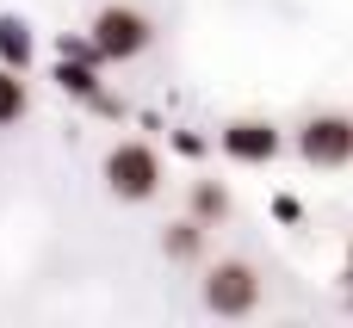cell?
<instances>
[{"mask_svg": "<svg viewBox=\"0 0 353 328\" xmlns=\"http://www.w3.org/2000/svg\"><path fill=\"white\" fill-rule=\"evenodd\" d=\"M87 37L99 43L105 62H137V56L155 43V25H149V12H137V6H99L93 25H87Z\"/></svg>", "mask_w": 353, "mask_h": 328, "instance_id": "7a4b0ae2", "label": "cell"}, {"mask_svg": "<svg viewBox=\"0 0 353 328\" xmlns=\"http://www.w3.org/2000/svg\"><path fill=\"white\" fill-rule=\"evenodd\" d=\"M186 217H199L205 229L223 223V217H230V192H223L217 180H192V192H186Z\"/></svg>", "mask_w": 353, "mask_h": 328, "instance_id": "9c48e42d", "label": "cell"}, {"mask_svg": "<svg viewBox=\"0 0 353 328\" xmlns=\"http://www.w3.org/2000/svg\"><path fill=\"white\" fill-rule=\"evenodd\" d=\"M99 174H105V192H112L118 205H149V198L161 192V155H155L149 143H118Z\"/></svg>", "mask_w": 353, "mask_h": 328, "instance_id": "6da1fadb", "label": "cell"}, {"mask_svg": "<svg viewBox=\"0 0 353 328\" xmlns=\"http://www.w3.org/2000/svg\"><path fill=\"white\" fill-rule=\"evenodd\" d=\"M298 155H304L310 167H323V174L347 167L353 161V118L347 112H316V118H304V124H298Z\"/></svg>", "mask_w": 353, "mask_h": 328, "instance_id": "277c9868", "label": "cell"}, {"mask_svg": "<svg viewBox=\"0 0 353 328\" xmlns=\"http://www.w3.org/2000/svg\"><path fill=\"white\" fill-rule=\"evenodd\" d=\"M341 285L353 291V248H347V267H341Z\"/></svg>", "mask_w": 353, "mask_h": 328, "instance_id": "5bb4252c", "label": "cell"}, {"mask_svg": "<svg viewBox=\"0 0 353 328\" xmlns=\"http://www.w3.org/2000/svg\"><path fill=\"white\" fill-rule=\"evenodd\" d=\"M161 254H168V260H180V267L205 260V223H199V217L168 223V229H161Z\"/></svg>", "mask_w": 353, "mask_h": 328, "instance_id": "52a82bcc", "label": "cell"}, {"mask_svg": "<svg viewBox=\"0 0 353 328\" xmlns=\"http://www.w3.org/2000/svg\"><path fill=\"white\" fill-rule=\"evenodd\" d=\"M217 149H223L230 161H242V167H267V161L285 149V136H279V124H267V118H230V124L217 130Z\"/></svg>", "mask_w": 353, "mask_h": 328, "instance_id": "5b68a950", "label": "cell"}, {"mask_svg": "<svg viewBox=\"0 0 353 328\" xmlns=\"http://www.w3.org/2000/svg\"><path fill=\"white\" fill-rule=\"evenodd\" d=\"M56 56H81V62H105L93 37H62V43H56Z\"/></svg>", "mask_w": 353, "mask_h": 328, "instance_id": "8fae6325", "label": "cell"}, {"mask_svg": "<svg viewBox=\"0 0 353 328\" xmlns=\"http://www.w3.org/2000/svg\"><path fill=\"white\" fill-rule=\"evenodd\" d=\"M273 217H279V223H298V217H304V205H298V198H285V192H279V198H273Z\"/></svg>", "mask_w": 353, "mask_h": 328, "instance_id": "4fadbf2b", "label": "cell"}, {"mask_svg": "<svg viewBox=\"0 0 353 328\" xmlns=\"http://www.w3.org/2000/svg\"><path fill=\"white\" fill-rule=\"evenodd\" d=\"M25 112H31V93H25V74L0 62V130L25 124Z\"/></svg>", "mask_w": 353, "mask_h": 328, "instance_id": "30bf717a", "label": "cell"}, {"mask_svg": "<svg viewBox=\"0 0 353 328\" xmlns=\"http://www.w3.org/2000/svg\"><path fill=\"white\" fill-rule=\"evenodd\" d=\"M50 81H56V87H62L68 99H87V105L99 99V62H81V56H62V62L50 68Z\"/></svg>", "mask_w": 353, "mask_h": 328, "instance_id": "8992f818", "label": "cell"}, {"mask_svg": "<svg viewBox=\"0 0 353 328\" xmlns=\"http://www.w3.org/2000/svg\"><path fill=\"white\" fill-rule=\"evenodd\" d=\"M31 56H37V37H31V25L19 19V12H0V62L6 68H31Z\"/></svg>", "mask_w": 353, "mask_h": 328, "instance_id": "ba28073f", "label": "cell"}, {"mask_svg": "<svg viewBox=\"0 0 353 328\" xmlns=\"http://www.w3.org/2000/svg\"><path fill=\"white\" fill-rule=\"evenodd\" d=\"M205 310L223 316V322L254 316V310H261V273H254L248 260H217V267L205 273Z\"/></svg>", "mask_w": 353, "mask_h": 328, "instance_id": "3957f363", "label": "cell"}, {"mask_svg": "<svg viewBox=\"0 0 353 328\" xmlns=\"http://www.w3.org/2000/svg\"><path fill=\"white\" fill-rule=\"evenodd\" d=\"M174 149H180V155H192V161H199V155H205V136H192V130H174Z\"/></svg>", "mask_w": 353, "mask_h": 328, "instance_id": "7c38bea8", "label": "cell"}]
</instances>
